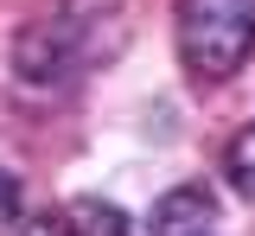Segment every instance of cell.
<instances>
[{
    "label": "cell",
    "mask_w": 255,
    "mask_h": 236,
    "mask_svg": "<svg viewBox=\"0 0 255 236\" xmlns=\"http://www.w3.org/2000/svg\"><path fill=\"white\" fill-rule=\"evenodd\" d=\"M58 217L70 236H134V224H128V211L115 198H70Z\"/></svg>",
    "instance_id": "277c9868"
},
{
    "label": "cell",
    "mask_w": 255,
    "mask_h": 236,
    "mask_svg": "<svg viewBox=\"0 0 255 236\" xmlns=\"http://www.w3.org/2000/svg\"><path fill=\"white\" fill-rule=\"evenodd\" d=\"M255 51V0H179V58L198 83H223Z\"/></svg>",
    "instance_id": "7a4b0ae2"
},
{
    "label": "cell",
    "mask_w": 255,
    "mask_h": 236,
    "mask_svg": "<svg viewBox=\"0 0 255 236\" xmlns=\"http://www.w3.org/2000/svg\"><path fill=\"white\" fill-rule=\"evenodd\" d=\"M128 38L122 0H58L13 38V70L38 90H70L96 64H109Z\"/></svg>",
    "instance_id": "6da1fadb"
},
{
    "label": "cell",
    "mask_w": 255,
    "mask_h": 236,
    "mask_svg": "<svg viewBox=\"0 0 255 236\" xmlns=\"http://www.w3.org/2000/svg\"><path fill=\"white\" fill-rule=\"evenodd\" d=\"M13 236H70V230H64L58 211H26V217L13 224Z\"/></svg>",
    "instance_id": "52a82bcc"
},
{
    "label": "cell",
    "mask_w": 255,
    "mask_h": 236,
    "mask_svg": "<svg viewBox=\"0 0 255 236\" xmlns=\"http://www.w3.org/2000/svg\"><path fill=\"white\" fill-rule=\"evenodd\" d=\"M147 224H153V236H204L217 224V198H211V185H172Z\"/></svg>",
    "instance_id": "3957f363"
},
{
    "label": "cell",
    "mask_w": 255,
    "mask_h": 236,
    "mask_svg": "<svg viewBox=\"0 0 255 236\" xmlns=\"http://www.w3.org/2000/svg\"><path fill=\"white\" fill-rule=\"evenodd\" d=\"M26 217V185H19V172L0 166V224H19Z\"/></svg>",
    "instance_id": "8992f818"
},
{
    "label": "cell",
    "mask_w": 255,
    "mask_h": 236,
    "mask_svg": "<svg viewBox=\"0 0 255 236\" xmlns=\"http://www.w3.org/2000/svg\"><path fill=\"white\" fill-rule=\"evenodd\" d=\"M223 179H230V185H236V192L255 204V121H249L236 140H230V147H223Z\"/></svg>",
    "instance_id": "5b68a950"
}]
</instances>
